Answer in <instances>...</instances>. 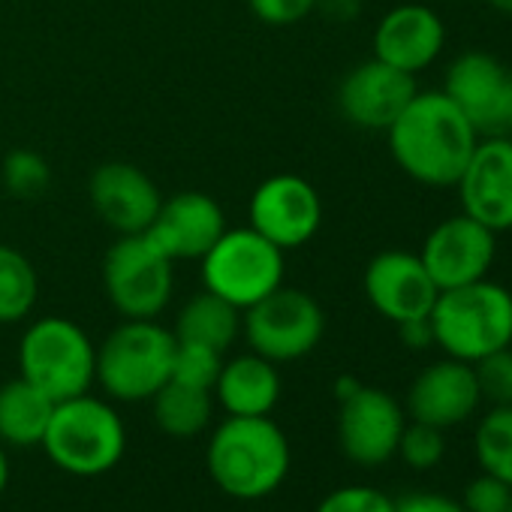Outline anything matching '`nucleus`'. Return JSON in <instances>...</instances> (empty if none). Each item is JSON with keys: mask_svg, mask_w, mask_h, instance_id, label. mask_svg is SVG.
<instances>
[{"mask_svg": "<svg viewBox=\"0 0 512 512\" xmlns=\"http://www.w3.org/2000/svg\"><path fill=\"white\" fill-rule=\"evenodd\" d=\"M401 172L425 187H455L479 136L443 91H416L386 130Z\"/></svg>", "mask_w": 512, "mask_h": 512, "instance_id": "1", "label": "nucleus"}, {"mask_svg": "<svg viewBox=\"0 0 512 512\" xmlns=\"http://www.w3.org/2000/svg\"><path fill=\"white\" fill-rule=\"evenodd\" d=\"M290 461V440L272 416H226L205 449L211 482L238 500H260L278 491Z\"/></svg>", "mask_w": 512, "mask_h": 512, "instance_id": "2", "label": "nucleus"}, {"mask_svg": "<svg viewBox=\"0 0 512 512\" xmlns=\"http://www.w3.org/2000/svg\"><path fill=\"white\" fill-rule=\"evenodd\" d=\"M428 320L434 344L446 356L473 365L512 344V293L488 278L440 290Z\"/></svg>", "mask_w": 512, "mask_h": 512, "instance_id": "3", "label": "nucleus"}, {"mask_svg": "<svg viewBox=\"0 0 512 512\" xmlns=\"http://www.w3.org/2000/svg\"><path fill=\"white\" fill-rule=\"evenodd\" d=\"M40 446L73 476H103L124 458L127 428L112 404L85 392L55 404Z\"/></svg>", "mask_w": 512, "mask_h": 512, "instance_id": "4", "label": "nucleus"}, {"mask_svg": "<svg viewBox=\"0 0 512 512\" xmlns=\"http://www.w3.org/2000/svg\"><path fill=\"white\" fill-rule=\"evenodd\" d=\"M175 335L157 320H124L97 350V383L115 401H151L172 377Z\"/></svg>", "mask_w": 512, "mask_h": 512, "instance_id": "5", "label": "nucleus"}, {"mask_svg": "<svg viewBox=\"0 0 512 512\" xmlns=\"http://www.w3.org/2000/svg\"><path fill=\"white\" fill-rule=\"evenodd\" d=\"M19 377L34 383L55 404L85 395L97 380V347L79 323L43 317L22 335Z\"/></svg>", "mask_w": 512, "mask_h": 512, "instance_id": "6", "label": "nucleus"}, {"mask_svg": "<svg viewBox=\"0 0 512 512\" xmlns=\"http://www.w3.org/2000/svg\"><path fill=\"white\" fill-rule=\"evenodd\" d=\"M284 284V250L253 226L226 229L202 256V287L247 311Z\"/></svg>", "mask_w": 512, "mask_h": 512, "instance_id": "7", "label": "nucleus"}, {"mask_svg": "<svg viewBox=\"0 0 512 512\" xmlns=\"http://www.w3.org/2000/svg\"><path fill=\"white\" fill-rule=\"evenodd\" d=\"M175 263L148 235H121L103 260V287L124 320H157L172 302Z\"/></svg>", "mask_w": 512, "mask_h": 512, "instance_id": "8", "label": "nucleus"}, {"mask_svg": "<svg viewBox=\"0 0 512 512\" xmlns=\"http://www.w3.org/2000/svg\"><path fill=\"white\" fill-rule=\"evenodd\" d=\"M241 332L253 353L281 365L314 353L326 335V314L320 302L296 287H278L250 305L241 317Z\"/></svg>", "mask_w": 512, "mask_h": 512, "instance_id": "9", "label": "nucleus"}, {"mask_svg": "<svg viewBox=\"0 0 512 512\" xmlns=\"http://www.w3.org/2000/svg\"><path fill=\"white\" fill-rule=\"evenodd\" d=\"M443 94L479 139L512 136V70L488 52H464L449 64Z\"/></svg>", "mask_w": 512, "mask_h": 512, "instance_id": "10", "label": "nucleus"}, {"mask_svg": "<svg viewBox=\"0 0 512 512\" xmlns=\"http://www.w3.org/2000/svg\"><path fill=\"white\" fill-rule=\"evenodd\" d=\"M250 226L284 253L308 244L323 223V199L311 181L293 172L266 178L250 196Z\"/></svg>", "mask_w": 512, "mask_h": 512, "instance_id": "11", "label": "nucleus"}, {"mask_svg": "<svg viewBox=\"0 0 512 512\" xmlns=\"http://www.w3.org/2000/svg\"><path fill=\"white\" fill-rule=\"evenodd\" d=\"M338 404V443L353 464L380 467L395 458L401 431L407 425V410L395 395L362 383Z\"/></svg>", "mask_w": 512, "mask_h": 512, "instance_id": "12", "label": "nucleus"}, {"mask_svg": "<svg viewBox=\"0 0 512 512\" xmlns=\"http://www.w3.org/2000/svg\"><path fill=\"white\" fill-rule=\"evenodd\" d=\"M494 256H497V232L467 217L464 211L440 220L428 232L419 250V260L425 263L428 275L440 290H452L488 278Z\"/></svg>", "mask_w": 512, "mask_h": 512, "instance_id": "13", "label": "nucleus"}, {"mask_svg": "<svg viewBox=\"0 0 512 512\" xmlns=\"http://www.w3.org/2000/svg\"><path fill=\"white\" fill-rule=\"evenodd\" d=\"M362 287L371 308L395 326L428 317L440 296V287L428 275L419 253L407 250L377 253L365 269Z\"/></svg>", "mask_w": 512, "mask_h": 512, "instance_id": "14", "label": "nucleus"}, {"mask_svg": "<svg viewBox=\"0 0 512 512\" xmlns=\"http://www.w3.org/2000/svg\"><path fill=\"white\" fill-rule=\"evenodd\" d=\"M461 208L491 232L512 229V136L479 139L461 178Z\"/></svg>", "mask_w": 512, "mask_h": 512, "instance_id": "15", "label": "nucleus"}, {"mask_svg": "<svg viewBox=\"0 0 512 512\" xmlns=\"http://www.w3.org/2000/svg\"><path fill=\"white\" fill-rule=\"evenodd\" d=\"M416 91V76L371 58L341 79L338 109L353 127L386 133L395 118L410 106Z\"/></svg>", "mask_w": 512, "mask_h": 512, "instance_id": "16", "label": "nucleus"}, {"mask_svg": "<svg viewBox=\"0 0 512 512\" xmlns=\"http://www.w3.org/2000/svg\"><path fill=\"white\" fill-rule=\"evenodd\" d=\"M223 232H226V214L220 202L208 193L184 190L160 202V211L145 235L172 263H181V260H202Z\"/></svg>", "mask_w": 512, "mask_h": 512, "instance_id": "17", "label": "nucleus"}, {"mask_svg": "<svg viewBox=\"0 0 512 512\" xmlns=\"http://www.w3.org/2000/svg\"><path fill=\"white\" fill-rule=\"evenodd\" d=\"M88 196L97 217L118 235H142L160 211V190L133 163H103L88 181Z\"/></svg>", "mask_w": 512, "mask_h": 512, "instance_id": "18", "label": "nucleus"}, {"mask_svg": "<svg viewBox=\"0 0 512 512\" xmlns=\"http://www.w3.org/2000/svg\"><path fill=\"white\" fill-rule=\"evenodd\" d=\"M479 404H482V395H479L473 365L452 359V356L419 371L407 392L410 419L443 428V431L467 422Z\"/></svg>", "mask_w": 512, "mask_h": 512, "instance_id": "19", "label": "nucleus"}, {"mask_svg": "<svg viewBox=\"0 0 512 512\" xmlns=\"http://www.w3.org/2000/svg\"><path fill=\"white\" fill-rule=\"evenodd\" d=\"M446 46L443 19L422 4L389 10L374 31V58L410 76L428 70Z\"/></svg>", "mask_w": 512, "mask_h": 512, "instance_id": "20", "label": "nucleus"}, {"mask_svg": "<svg viewBox=\"0 0 512 512\" xmlns=\"http://www.w3.org/2000/svg\"><path fill=\"white\" fill-rule=\"evenodd\" d=\"M211 395L220 401L226 416H272L281 401L278 365L260 353H244L223 362Z\"/></svg>", "mask_w": 512, "mask_h": 512, "instance_id": "21", "label": "nucleus"}, {"mask_svg": "<svg viewBox=\"0 0 512 512\" xmlns=\"http://www.w3.org/2000/svg\"><path fill=\"white\" fill-rule=\"evenodd\" d=\"M55 401L25 377L0 386V443L4 446H40L52 419Z\"/></svg>", "mask_w": 512, "mask_h": 512, "instance_id": "22", "label": "nucleus"}, {"mask_svg": "<svg viewBox=\"0 0 512 512\" xmlns=\"http://www.w3.org/2000/svg\"><path fill=\"white\" fill-rule=\"evenodd\" d=\"M172 335L181 344H202L217 353H226L241 335V311L226 299L202 290L190 296L187 305L178 311Z\"/></svg>", "mask_w": 512, "mask_h": 512, "instance_id": "23", "label": "nucleus"}, {"mask_svg": "<svg viewBox=\"0 0 512 512\" xmlns=\"http://www.w3.org/2000/svg\"><path fill=\"white\" fill-rule=\"evenodd\" d=\"M154 407V422L163 434L187 440L202 434L211 425L214 416V395L205 389H193L184 383L169 380L157 395L151 398Z\"/></svg>", "mask_w": 512, "mask_h": 512, "instance_id": "24", "label": "nucleus"}, {"mask_svg": "<svg viewBox=\"0 0 512 512\" xmlns=\"http://www.w3.org/2000/svg\"><path fill=\"white\" fill-rule=\"evenodd\" d=\"M40 296V278L28 256L10 244H0V326L22 323Z\"/></svg>", "mask_w": 512, "mask_h": 512, "instance_id": "25", "label": "nucleus"}, {"mask_svg": "<svg viewBox=\"0 0 512 512\" xmlns=\"http://www.w3.org/2000/svg\"><path fill=\"white\" fill-rule=\"evenodd\" d=\"M473 452L482 473L512 485V404L491 407L473 434Z\"/></svg>", "mask_w": 512, "mask_h": 512, "instance_id": "26", "label": "nucleus"}, {"mask_svg": "<svg viewBox=\"0 0 512 512\" xmlns=\"http://www.w3.org/2000/svg\"><path fill=\"white\" fill-rule=\"evenodd\" d=\"M0 178L16 199H37L52 184V166L31 148H13L0 166Z\"/></svg>", "mask_w": 512, "mask_h": 512, "instance_id": "27", "label": "nucleus"}, {"mask_svg": "<svg viewBox=\"0 0 512 512\" xmlns=\"http://www.w3.org/2000/svg\"><path fill=\"white\" fill-rule=\"evenodd\" d=\"M220 368H223V353H217L211 347H202V344H181L178 341L175 359H172V377L169 380L211 392L214 383H217Z\"/></svg>", "mask_w": 512, "mask_h": 512, "instance_id": "28", "label": "nucleus"}, {"mask_svg": "<svg viewBox=\"0 0 512 512\" xmlns=\"http://www.w3.org/2000/svg\"><path fill=\"white\" fill-rule=\"evenodd\" d=\"M407 467L413 470H431L443 461L446 455V431L425 425V422H407L398 440V452Z\"/></svg>", "mask_w": 512, "mask_h": 512, "instance_id": "29", "label": "nucleus"}, {"mask_svg": "<svg viewBox=\"0 0 512 512\" xmlns=\"http://www.w3.org/2000/svg\"><path fill=\"white\" fill-rule=\"evenodd\" d=\"M473 374H476L482 401H488L491 407L512 404V344L473 362Z\"/></svg>", "mask_w": 512, "mask_h": 512, "instance_id": "30", "label": "nucleus"}, {"mask_svg": "<svg viewBox=\"0 0 512 512\" xmlns=\"http://www.w3.org/2000/svg\"><path fill=\"white\" fill-rule=\"evenodd\" d=\"M317 512H395V500L374 485H344L329 491Z\"/></svg>", "mask_w": 512, "mask_h": 512, "instance_id": "31", "label": "nucleus"}, {"mask_svg": "<svg viewBox=\"0 0 512 512\" xmlns=\"http://www.w3.org/2000/svg\"><path fill=\"white\" fill-rule=\"evenodd\" d=\"M461 506H464V512H509L512 485H506L503 479H497L491 473H479L476 479H470L464 485Z\"/></svg>", "mask_w": 512, "mask_h": 512, "instance_id": "32", "label": "nucleus"}, {"mask_svg": "<svg viewBox=\"0 0 512 512\" xmlns=\"http://www.w3.org/2000/svg\"><path fill=\"white\" fill-rule=\"evenodd\" d=\"M247 7L263 25L287 28L308 19L317 10V0H247Z\"/></svg>", "mask_w": 512, "mask_h": 512, "instance_id": "33", "label": "nucleus"}, {"mask_svg": "<svg viewBox=\"0 0 512 512\" xmlns=\"http://www.w3.org/2000/svg\"><path fill=\"white\" fill-rule=\"evenodd\" d=\"M395 512H464L461 500L440 491H410L395 500Z\"/></svg>", "mask_w": 512, "mask_h": 512, "instance_id": "34", "label": "nucleus"}, {"mask_svg": "<svg viewBox=\"0 0 512 512\" xmlns=\"http://www.w3.org/2000/svg\"><path fill=\"white\" fill-rule=\"evenodd\" d=\"M398 338L404 347L410 350H425L434 344V332H431V320L428 317H419V320H407V323H398Z\"/></svg>", "mask_w": 512, "mask_h": 512, "instance_id": "35", "label": "nucleus"}, {"mask_svg": "<svg viewBox=\"0 0 512 512\" xmlns=\"http://www.w3.org/2000/svg\"><path fill=\"white\" fill-rule=\"evenodd\" d=\"M317 10L332 22H353L362 13V0H317Z\"/></svg>", "mask_w": 512, "mask_h": 512, "instance_id": "36", "label": "nucleus"}, {"mask_svg": "<svg viewBox=\"0 0 512 512\" xmlns=\"http://www.w3.org/2000/svg\"><path fill=\"white\" fill-rule=\"evenodd\" d=\"M359 386H362V383H359L356 377H350V374H347V377H341V380L335 383V398H338V401H344V398H350Z\"/></svg>", "mask_w": 512, "mask_h": 512, "instance_id": "37", "label": "nucleus"}, {"mask_svg": "<svg viewBox=\"0 0 512 512\" xmlns=\"http://www.w3.org/2000/svg\"><path fill=\"white\" fill-rule=\"evenodd\" d=\"M10 485V455H7V446L0 443V494L7 491Z\"/></svg>", "mask_w": 512, "mask_h": 512, "instance_id": "38", "label": "nucleus"}, {"mask_svg": "<svg viewBox=\"0 0 512 512\" xmlns=\"http://www.w3.org/2000/svg\"><path fill=\"white\" fill-rule=\"evenodd\" d=\"M488 7L503 13V16H512V0H488Z\"/></svg>", "mask_w": 512, "mask_h": 512, "instance_id": "39", "label": "nucleus"}, {"mask_svg": "<svg viewBox=\"0 0 512 512\" xmlns=\"http://www.w3.org/2000/svg\"><path fill=\"white\" fill-rule=\"evenodd\" d=\"M509 512H512V506H509Z\"/></svg>", "mask_w": 512, "mask_h": 512, "instance_id": "40", "label": "nucleus"}]
</instances>
